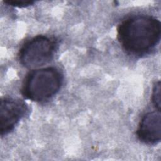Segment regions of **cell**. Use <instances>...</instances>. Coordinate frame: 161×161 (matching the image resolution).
<instances>
[{
  "label": "cell",
  "instance_id": "cell-3",
  "mask_svg": "<svg viewBox=\"0 0 161 161\" xmlns=\"http://www.w3.org/2000/svg\"><path fill=\"white\" fill-rule=\"evenodd\" d=\"M55 38L38 35L25 42L19 50L20 64L28 69H35L50 62L57 50Z\"/></svg>",
  "mask_w": 161,
  "mask_h": 161
},
{
  "label": "cell",
  "instance_id": "cell-7",
  "mask_svg": "<svg viewBox=\"0 0 161 161\" xmlns=\"http://www.w3.org/2000/svg\"><path fill=\"white\" fill-rule=\"evenodd\" d=\"M4 3L9 6L23 8L33 4L34 1L31 0H6Z\"/></svg>",
  "mask_w": 161,
  "mask_h": 161
},
{
  "label": "cell",
  "instance_id": "cell-5",
  "mask_svg": "<svg viewBox=\"0 0 161 161\" xmlns=\"http://www.w3.org/2000/svg\"><path fill=\"white\" fill-rule=\"evenodd\" d=\"M138 139L146 144L155 145L161 138V115L160 110L146 113L141 119L136 131Z\"/></svg>",
  "mask_w": 161,
  "mask_h": 161
},
{
  "label": "cell",
  "instance_id": "cell-6",
  "mask_svg": "<svg viewBox=\"0 0 161 161\" xmlns=\"http://www.w3.org/2000/svg\"><path fill=\"white\" fill-rule=\"evenodd\" d=\"M152 101L155 108L160 110V81L155 83L153 86L152 94Z\"/></svg>",
  "mask_w": 161,
  "mask_h": 161
},
{
  "label": "cell",
  "instance_id": "cell-4",
  "mask_svg": "<svg viewBox=\"0 0 161 161\" xmlns=\"http://www.w3.org/2000/svg\"><path fill=\"white\" fill-rule=\"evenodd\" d=\"M28 111L26 104L22 100L4 97L0 104V133L6 135L10 133Z\"/></svg>",
  "mask_w": 161,
  "mask_h": 161
},
{
  "label": "cell",
  "instance_id": "cell-2",
  "mask_svg": "<svg viewBox=\"0 0 161 161\" xmlns=\"http://www.w3.org/2000/svg\"><path fill=\"white\" fill-rule=\"evenodd\" d=\"M63 83V74L54 67L34 70L25 77L21 87L23 96L35 102H45L53 97Z\"/></svg>",
  "mask_w": 161,
  "mask_h": 161
},
{
  "label": "cell",
  "instance_id": "cell-1",
  "mask_svg": "<svg viewBox=\"0 0 161 161\" xmlns=\"http://www.w3.org/2000/svg\"><path fill=\"white\" fill-rule=\"evenodd\" d=\"M161 25L150 15L136 14L126 18L117 28V38L129 54L142 56L150 53L160 40Z\"/></svg>",
  "mask_w": 161,
  "mask_h": 161
}]
</instances>
